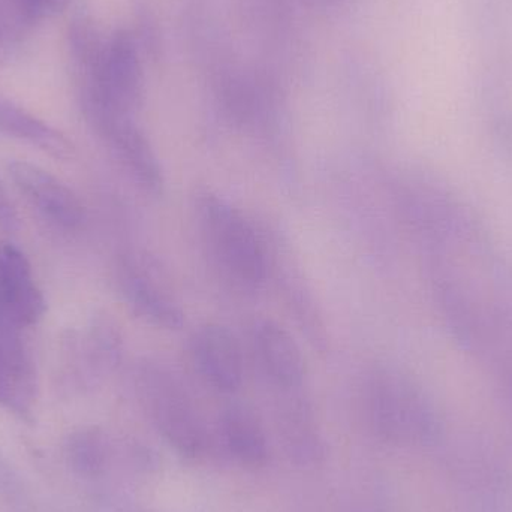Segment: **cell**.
Segmentation results:
<instances>
[{"mask_svg":"<svg viewBox=\"0 0 512 512\" xmlns=\"http://www.w3.org/2000/svg\"><path fill=\"white\" fill-rule=\"evenodd\" d=\"M197 213L210 252L225 276L242 288H259L267 279V252L245 213L213 191L198 197Z\"/></svg>","mask_w":512,"mask_h":512,"instance_id":"cell-1","label":"cell"},{"mask_svg":"<svg viewBox=\"0 0 512 512\" xmlns=\"http://www.w3.org/2000/svg\"><path fill=\"white\" fill-rule=\"evenodd\" d=\"M141 390L155 426L182 456L197 459L209 448V433L176 376L158 364L141 372Z\"/></svg>","mask_w":512,"mask_h":512,"instance_id":"cell-2","label":"cell"},{"mask_svg":"<svg viewBox=\"0 0 512 512\" xmlns=\"http://www.w3.org/2000/svg\"><path fill=\"white\" fill-rule=\"evenodd\" d=\"M370 394L373 418L385 438L402 445H430L439 438L438 414L405 379L384 375L373 382Z\"/></svg>","mask_w":512,"mask_h":512,"instance_id":"cell-3","label":"cell"},{"mask_svg":"<svg viewBox=\"0 0 512 512\" xmlns=\"http://www.w3.org/2000/svg\"><path fill=\"white\" fill-rule=\"evenodd\" d=\"M90 123L113 150L120 164L147 194H162L165 186L161 161L146 135L125 111L92 107L87 110Z\"/></svg>","mask_w":512,"mask_h":512,"instance_id":"cell-4","label":"cell"},{"mask_svg":"<svg viewBox=\"0 0 512 512\" xmlns=\"http://www.w3.org/2000/svg\"><path fill=\"white\" fill-rule=\"evenodd\" d=\"M117 285L129 309L162 330H180L185 312L161 274L143 256L125 255L117 264Z\"/></svg>","mask_w":512,"mask_h":512,"instance_id":"cell-5","label":"cell"},{"mask_svg":"<svg viewBox=\"0 0 512 512\" xmlns=\"http://www.w3.org/2000/svg\"><path fill=\"white\" fill-rule=\"evenodd\" d=\"M38 399V378L21 328L0 318V406L30 420Z\"/></svg>","mask_w":512,"mask_h":512,"instance_id":"cell-6","label":"cell"},{"mask_svg":"<svg viewBox=\"0 0 512 512\" xmlns=\"http://www.w3.org/2000/svg\"><path fill=\"white\" fill-rule=\"evenodd\" d=\"M191 355L203 381L219 391L234 393L243 384L245 364L234 334L221 324H204L191 337Z\"/></svg>","mask_w":512,"mask_h":512,"instance_id":"cell-7","label":"cell"},{"mask_svg":"<svg viewBox=\"0 0 512 512\" xmlns=\"http://www.w3.org/2000/svg\"><path fill=\"white\" fill-rule=\"evenodd\" d=\"M8 170L18 191L51 224L69 231L83 227L86 221L83 203L59 179L24 161L11 162Z\"/></svg>","mask_w":512,"mask_h":512,"instance_id":"cell-8","label":"cell"},{"mask_svg":"<svg viewBox=\"0 0 512 512\" xmlns=\"http://www.w3.org/2000/svg\"><path fill=\"white\" fill-rule=\"evenodd\" d=\"M47 310L29 261L11 243L0 245V318L15 327L35 325Z\"/></svg>","mask_w":512,"mask_h":512,"instance_id":"cell-9","label":"cell"},{"mask_svg":"<svg viewBox=\"0 0 512 512\" xmlns=\"http://www.w3.org/2000/svg\"><path fill=\"white\" fill-rule=\"evenodd\" d=\"M252 348L262 373L282 390L303 384L306 361L297 340L273 319H259L252 327Z\"/></svg>","mask_w":512,"mask_h":512,"instance_id":"cell-10","label":"cell"},{"mask_svg":"<svg viewBox=\"0 0 512 512\" xmlns=\"http://www.w3.org/2000/svg\"><path fill=\"white\" fill-rule=\"evenodd\" d=\"M0 134L26 141L57 159H68L72 146L56 129L38 117L0 98Z\"/></svg>","mask_w":512,"mask_h":512,"instance_id":"cell-11","label":"cell"},{"mask_svg":"<svg viewBox=\"0 0 512 512\" xmlns=\"http://www.w3.org/2000/svg\"><path fill=\"white\" fill-rule=\"evenodd\" d=\"M221 433L230 453L243 465L261 466L267 462L268 445L264 430L248 409L233 406L225 411Z\"/></svg>","mask_w":512,"mask_h":512,"instance_id":"cell-12","label":"cell"},{"mask_svg":"<svg viewBox=\"0 0 512 512\" xmlns=\"http://www.w3.org/2000/svg\"><path fill=\"white\" fill-rule=\"evenodd\" d=\"M69 456L75 468L84 474H96L104 468L107 459V444L98 430H83L75 433L69 442Z\"/></svg>","mask_w":512,"mask_h":512,"instance_id":"cell-13","label":"cell"},{"mask_svg":"<svg viewBox=\"0 0 512 512\" xmlns=\"http://www.w3.org/2000/svg\"><path fill=\"white\" fill-rule=\"evenodd\" d=\"M18 227H20V221H18L14 204L9 200L8 192L0 182V228L6 233H15Z\"/></svg>","mask_w":512,"mask_h":512,"instance_id":"cell-14","label":"cell"},{"mask_svg":"<svg viewBox=\"0 0 512 512\" xmlns=\"http://www.w3.org/2000/svg\"><path fill=\"white\" fill-rule=\"evenodd\" d=\"M15 2L27 17L36 18L54 6L57 0H15Z\"/></svg>","mask_w":512,"mask_h":512,"instance_id":"cell-15","label":"cell"}]
</instances>
